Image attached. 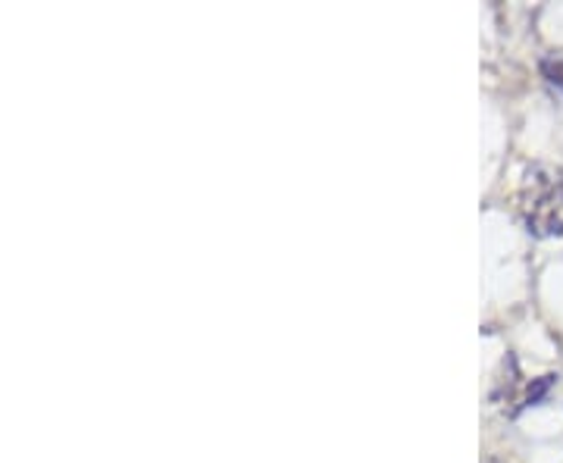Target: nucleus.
Segmentation results:
<instances>
[{
	"instance_id": "1",
	"label": "nucleus",
	"mask_w": 563,
	"mask_h": 463,
	"mask_svg": "<svg viewBox=\"0 0 563 463\" xmlns=\"http://www.w3.org/2000/svg\"><path fill=\"white\" fill-rule=\"evenodd\" d=\"M520 220L536 239L563 235V169L554 163L526 166L520 191H517Z\"/></svg>"
},
{
	"instance_id": "2",
	"label": "nucleus",
	"mask_w": 563,
	"mask_h": 463,
	"mask_svg": "<svg viewBox=\"0 0 563 463\" xmlns=\"http://www.w3.org/2000/svg\"><path fill=\"white\" fill-rule=\"evenodd\" d=\"M539 73H542L548 91L563 101V51H548L542 60H539Z\"/></svg>"
}]
</instances>
